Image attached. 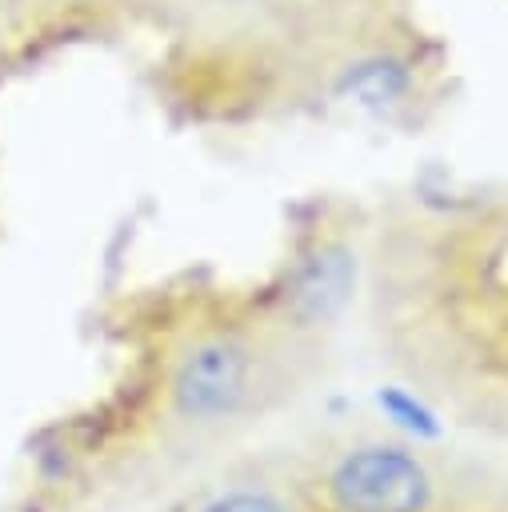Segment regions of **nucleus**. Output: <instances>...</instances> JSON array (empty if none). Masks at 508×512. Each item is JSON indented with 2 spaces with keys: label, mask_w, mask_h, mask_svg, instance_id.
<instances>
[{
  "label": "nucleus",
  "mask_w": 508,
  "mask_h": 512,
  "mask_svg": "<svg viewBox=\"0 0 508 512\" xmlns=\"http://www.w3.org/2000/svg\"><path fill=\"white\" fill-rule=\"evenodd\" d=\"M160 108L200 128L364 116L420 128L452 88V56L416 0H292L264 24L160 44Z\"/></svg>",
  "instance_id": "1"
},
{
  "label": "nucleus",
  "mask_w": 508,
  "mask_h": 512,
  "mask_svg": "<svg viewBox=\"0 0 508 512\" xmlns=\"http://www.w3.org/2000/svg\"><path fill=\"white\" fill-rule=\"evenodd\" d=\"M328 360V340L284 316L260 288L184 292L160 308L140 420L160 464L236 448L284 412Z\"/></svg>",
  "instance_id": "2"
},
{
  "label": "nucleus",
  "mask_w": 508,
  "mask_h": 512,
  "mask_svg": "<svg viewBox=\"0 0 508 512\" xmlns=\"http://www.w3.org/2000/svg\"><path fill=\"white\" fill-rule=\"evenodd\" d=\"M288 452L320 512H508L500 468L396 428H328Z\"/></svg>",
  "instance_id": "3"
},
{
  "label": "nucleus",
  "mask_w": 508,
  "mask_h": 512,
  "mask_svg": "<svg viewBox=\"0 0 508 512\" xmlns=\"http://www.w3.org/2000/svg\"><path fill=\"white\" fill-rule=\"evenodd\" d=\"M164 512H320L292 452H248L192 480Z\"/></svg>",
  "instance_id": "4"
},
{
  "label": "nucleus",
  "mask_w": 508,
  "mask_h": 512,
  "mask_svg": "<svg viewBox=\"0 0 508 512\" xmlns=\"http://www.w3.org/2000/svg\"><path fill=\"white\" fill-rule=\"evenodd\" d=\"M124 32H152L160 44H200L240 36L292 0H100Z\"/></svg>",
  "instance_id": "5"
}]
</instances>
